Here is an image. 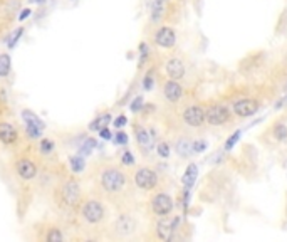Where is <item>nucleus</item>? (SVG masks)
<instances>
[{
	"label": "nucleus",
	"mask_w": 287,
	"mask_h": 242,
	"mask_svg": "<svg viewBox=\"0 0 287 242\" xmlns=\"http://www.w3.org/2000/svg\"><path fill=\"white\" fill-rule=\"evenodd\" d=\"M150 207H152V212L156 217H166L170 215L173 208H175V202H173L172 195H168V193L164 192H158L154 193L152 200H150Z\"/></svg>",
	"instance_id": "nucleus-5"
},
{
	"label": "nucleus",
	"mask_w": 287,
	"mask_h": 242,
	"mask_svg": "<svg viewBox=\"0 0 287 242\" xmlns=\"http://www.w3.org/2000/svg\"><path fill=\"white\" fill-rule=\"evenodd\" d=\"M164 71H166L168 78L170 79H175V81H180L185 78L186 74V68H185V63L178 58H172L166 61L164 64Z\"/></svg>",
	"instance_id": "nucleus-14"
},
{
	"label": "nucleus",
	"mask_w": 287,
	"mask_h": 242,
	"mask_svg": "<svg viewBox=\"0 0 287 242\" xmlns=\"http://www.w3.org/2000/svg\"><path fill=\"white\" fill-rule=\"evenodd\" d=\"M242 130H237L235 133H232V135L228 136L227 140H225V145H224V150L225 151H230V150H234L235 148V145L240 141V138H242Z\"/></svg>",
	"instance_id": "nucleus-25"
},
{
	"label": "nucleus",
	"mask_w": 287,
	"mask_h": 242,
	"mask_svg": "<svg viewBox=\"0 0 287 242\" xmlns=\"http://www.w3.org/2000/svg\"><path fill=\"white\" fill-rule=\"evenodd\" d=\"M154 44L160 46L162 49H172L176 44V32L170 26H162L154 32Z\"/></svg>",
	"instance_id": "nucleus-11"
},
{
	"label": "nucleus",
	"mask_w": 287,
	"mask_h": 242,
	"mask_svg": "<svg viewBox=\"0 0 287 242\" xmlns=\"http://www.w3.org/2000/svg\"><path fill=\"white\" fill-rule=\"evenodd\" d=\"M232 118V111L225 104H212L205 110V123L210 126H225Z\"/></svg>",
	"instance_id": "nucleus-4"
},
{
	"label": "nucleus",
	"mask_w": 287,
	"mask_h": 242,
	"mask_svg": "<svg viewBox=\"0 0 287 242\" xmlns=\"http://www.w3.org/2000/svg\"><path fill=\"white\" fill-rule=\"evenodd\" d=\"M100 136L102 140H112V133L110 131V128L104 126V128H101L100 130Z\"/></svg>",
	"instance_id": "nucleus-39"
},
{
	"label": "nucleus",
	"mask_w": 287,
	"mask_h": 242,
	"mask_svg": "<svg viewBox=\"0 0 287 242\" xmlns=\"http://www.w3.org/2000/svg\"><path fill=\"white\" fill-rule=\"evenodd\" d=\"M260 111V103L256 98H242L232 104V113L238 118H252Z\"/></svg>",
	"instance_id": "nucleus-7"
},
{
	"label": "nucleus",
	"mask_w": 287,
	"mask_h": 242,
	"mask_svg": "<svg viewBox=\"0 0 287 242\" xmlns=\"http://www.w3.org/2000/svg\"><path fill=\"white\" fill-rule=\"evenodd\" d=\"M153 86H154L153 76H152V74H146V76H144V79H143V88L146 89V91H152Z\"/></svg>",
	"instance_id": "nucleus-37"
},
{
	"label": "nucleus",
	"mask_w": 287,
	"mask_h": 242,
	"mask_svg": "<svg viewBox=\"0 0 287 242\" xmlns=\"http://www.w3.org/2000/svg\"><path fill=\"white\" fill-rule=\"evenodd\" d=\"M22 34H24V27H18V29L16 31V34L12 36V39L8 41V44H7L8 49H14V47L17 46V42H18V39L22 37Z\"/></svg>",
	"instance_id": "nucleus-36"
},
{
	"label": "nucleus",
	"mask_w": 287,
	"mask_h": 242,
	"mask_svg": "<svg viewBox=\"0 0 287 242\" xmlns=\"http://www.w3.org/2000/svg\"><path fill=\"white\" fill-rule=\"evenodd\" d=\"M111 121H112V116L110 115V113H102V115H100V116L94 118L92 123H91V125H89V130H91V131H100L101 128L108 126Z\"/></svg>",
	"instance_id": "nucleus-19"
},
{
	"label": "nucleus",
	"mask_w": 287,
	"mask_h": 242,
	"mask_svg": "<svg viewBox=\"0 0 287 242\" xmlns=\"http://www.w3.org/2000/svg\"><path fill=\"white\" fill-rule=\"evenodd\" d=\"M164 2L166 0H153L152 4V22H160L164 14Z\"/></svg>",
	"instance_id": "nucleus-22"
},
{
	"label": "nucleus",
	"mask_w": 287,
	"mask_h": 242,
	"mask_svg": "<svg viewBox=\"0 0 287 242\" xmlns=\"http://www.w3.org/2000/svg\"><path fill=\"white\" fill-rule=\"evenodd\" d=\"M30 2H34V4H44L46 0H30Z\"/></svg>",
	"instance_id": "nucleus-41"
},
{
	"label": "nucleus",
	"mask_w": 287,
	"mask_h": 242,
	"mask_svg": "<svg viewBox=\"0 0 287 242\" xmlns=\"http://www.w3.org/2000/svg\"><path fill=\"white\" fill-rule=\"evenodd\" d=\"M121 163H123L124 167H131V165H134V155L131 153L130 150H124L123 155H121Z\"/></svg>",
	"instance_id": "nucleus-35"
},
{
	"label": "nucleus",
	"mask_w": 287,
	"mask_h": 242,
	"mask_svg": "<svg viewBox=\"0 0 287 242\" xmlns=\"http://www.w3.org/2000/svg\"><path fill=\"white\" fill-rule=\"evenodd\" d=\"M183 93H185V91H183L182 84L175 79H170V81H166V83L163 84V96L168 103H172V104L182 101Z\"/></svg>",
	"instance_id": "nucleus-13"
},
{
	"label": "nucleus",
	"mask_w": 287,
	"mask_h": 242,
	"mask_svg": "<svg viewBox=\"0 0 287 242\" xmlns=\"http://www.w3.org/2000/svg\"><path fill=\"white\" fill-rule=\"evenodd\" d=\"M100 185L101 188L110 195H116V193H121L128 185V177L121 168L118 167H110L102 168L100 173Z\"/></svg>",
	"instance_id": "nucleus-1"
},
{
	"label": "nucleus",
	"mask_w": 287,
	"mask_h": 242,
	"mask_svg": "<svg viewBox=\"0 0 287 242\" xmlns=\"http://www.w3.org/2000/svg\"><path fill=\"white\" fill-rule=\"evenodd\" d=\"M54 148H56V145H54L52 140H49V138H40V141H39V150H40L44 155L52 153Z\"/></svg>",
	"instance_id": "nucleus-29"
},
{
	"label": "nucleus",
	"mask_w": 287,
	"mask_h": 242,
	"mask_svg": "<svg viewBox=\"0 0 287 242\" xmlns=\"http://www.w3.org/2000/svg\"><path fill=\"white\" fill-rule=\"evenodd\" d=\"M98 146V141L94 140V138H86L84 140V143L81 145V148H79V153H81L82 156H86V155H89L91 151L96 148Z\"/></svg>",
	"instance_id": "nucleus-27"
},
{
	"label": "nucleus",
	"mask_w": 287,
	"mask_h": 242,
	"mask_svg": "<svg viewBox=\"0 0 287 242\" xmlns=\"http://www.w3.org/2000/svg\"><path fill=\"white\" fill-rule=\"evenodd\" d=\"M134 135H136V141H138V146L141 150L150 151L153 148V141H154V136H156V135H153V130L150 131L144 126L138 125V126H134Z\"/></svg>",
	"instance_id": "nucleus-15"
},
{
	"label": "nucleus",
	"mask_w": 287,
	"mask_h": 242,
	"mask_svg": "<svg viewBox=\"0 0 287 242\" xmlns=\"http://www.w3.org/2000/svg\"><path fill=\"white\" fill-rule=\"evenodd\" d=\"M206 148H208V143H206V140H204V138H196L192 141V150H194L195 155L204 153Z\"/></svg>",
	"instance_id": "nucleus-30"
},
{
	"label": "nucleus",
	"mask_w": 287,
	"mask_h": 242,
	"mask_svg": "<svg viewBox=\"0 0 287 242\" xmlns=\"http://www.w3.org/2000/svg\"><path fill=\"white\" fill-rule=\"evenodd\" d=\"M178 224H180V217H160L158 224H156V235L160 240H172L173 234L178 229Z\"/></svg>",
	"instance_id": "nucleus-10"
},
{
	"label": "nucleus",
	"mask_w": 287,
	"mask_h": 242,
	"mask_svg": "<svg viewBox=\"0 0 287 242\" xmlns=\"http://www.w3.org/2000/svg\"><path fill=\"white\" fill-rule=\"evenodd\" d=\"M16 172L22 180H32L37 177V165L27 156H22L16 161Z\"/></svg>",
	"instance_id": "nucleus-12"
},
{
	"label": "nucleus",
	"mask_w": 287,
	"mask_h": 242,
	"mask_svg": "<svg viewBox=\"0 0 287 242\" xmlns=\"http://www.w3.org/2000/svg\"><path fill=\"white\" fill-rule=\"evenodd\" d=\"M22 120H24L26 125H34V126H39V128L44 130V121H42L40 118L36 115V113H32L29 110H24L22 111Z\"/></svg>",
	"instance_id": "nucleus-23"
},
{
	"label": "nucleus",
	"mask_w": 287,
	"mask_h": 242,
	"mask_svg": "<svg viewBox=\"0 0 287 242\" xmlns=\"http://www.w3.org/2000/svg\"><path fill=\"white\" fill-rule=\"evenodd\" d=\"M69 167L72 170V173H81L84 172V168H86V160H84V156L81 153L74 155L69 158Z\"/></svg>",
	"instance_id": "nucleus-20"
},
{
	"label": "nucleus",
	"mask_w": 287,
	"mask_h": 242,
	"mask_svg": "<svg viewBox=\"0 0 287 242\" xmlns=\"http://www.w3.org/2000/svg\"><path fill=\"white\" fill-rule=\"evenodd\" d=\"M112 232L118 237H130L136 232V219L130 213H120L112 224Z\"/></svg>",
	"instance_id": "nucleus-9"
},
{
	"label": "nucleus",
	"mask_w": 287,
	"mask_h": 242,
	"mask_svg": "<svg viewBox=\"0 0 287 242\" xmlns=\"http://www.w3.org/2000/svg\"><path fill=\"white\" fill-rule=\"evenodd\" d=\"M196 177H198V167H196V163H188V167L182 175V185L192 188L196 182Z\"/></svg>",
	"instance_id": "nucleus-17"
},
{
	"label": "nucleus",
	"mask_w": 287,
	"mask_h": 242,
	"mask_svg": "<svg viewBox=\"0 0 287 242\" xmlns=\"http://www.w3.org/2000/svg\"><path fill=\"white\" fill-rule=\"evenodd\" d=\"M272 136H274V140L279 141V143H286L287 141V125H284V123H276V125L272 126Z\"/></svg>",
	"instance_id": "nucleus-21"
},
{
	"label": "nucleus",
	"mask_w": 287,
	"mask_h": 242,
	"mask_svg": "<svg viewBox=\"0 0 287 242\" xmlns=\"http://www.w3.org/2000/svg\"><path fill=\"white\" fill-rule=\"evenodd\" d=\"M18 140V131L10 123H0V141L4 145H14Z\"/></svg>",
	"instance_id": "nucleus-16"
},
{
	"label": "nucleus",
	"mask_w": 287,
	"mask_h": 242,
	"mask_svg": "<svg viewBox=\"0 0 287 242\" xmlns=\"http://www.w3.org/2000/svg\"><path fill=\"white\" fill-rule=\"evenodd\" d=\"M134 183L144 192L154 190L158 187V173L150 167H141L134 172Z\"/></svg>",
	"instance_id": "nucleus-6"
},
{
	"label": "nucleus",
	"mask_w": 287,
	"mask_h": 242,
	"mask_svg": "<svg viewBox=\"0 0 287 242\" xmlns=\"http://www.w3.org/2000/svg\"><path fill=\"white\" fill-rule=\"evenodd\" d=\"M182 118L190 128H202L205 125V108L202 104H190L183 110Z\"/></svg>",
	"instance_id": "nucleus-8"
},
{
	"label": "nucleus",
	"mask_w": 287,
	"mask_h": 242,
	"mask_svg": "<svg viewBox=\"0 0 287 242\" xmlns=\"http://www.w3.org/2000/svg\"><path fill=\"white\" fill-rule=\"evenodd\" d=\"M175 151L182 158H188V156L194 155V150H192V141L188 138H180L175 143Z\"/></svg>",
	"instance_id": "nucleus-18"
},
{
	"label": "nucleus",
	"mask_w": 287,
	"mask_h": 242,
	"mask_svg": "<svg viewBox=\"0 0 287 242\" xmlns=\"http://www.w3.org/2000/svg\"><path fill=\"white\" fill-rule=\"evenodd\" d=\"M46 240L47 242H60V240H64V234L60 232V229H58V227H52V229L47 230Z\"/></svg>",
	"instance_id": "nucleus-26"
},
{
	"label": "nucleus",
	"mask_w": 287,
	"mask_h": 242,
	"mask_svg": "<svg viewBox=\"0 0 287 242\" xmlns=\"http://www.w3.org/2000/svg\"><path fill=\"white\" fill-rule=\"evenodd\" d=\"M156 153L160 158H170V155H172V146L166 143V141H162V143H158L156 145Z\"/></svg>",
	"instance_id": "nucleus-28"
},
{
	"label": "nucleus",
	"mask_w": 287,
	"mask_h": 242,
	"mask_svg": "<svg viewBox=\"0 0 287 242\" xmlns=\"http://www.w3.org/2000/svg\"><path fill=\"white\" fill-rule=\"evenodd\" d=\"M59 203L66 208L81 205V185L76 180H66L59 187Z\"/></svg>",
	"instance_id": "nucleus-2"
},
{
	"label": "nucleus",
	"mask_w": 287,
	"mask_h": 242,
	"mask_svg": "<svg viewBox=\"0 0 287 242\" xmlns=\"http://www.w3.org/2000/svg\"><path fill=\"white\" fill-rule=\"evenodd\" d=\"M26 133L30 140H40V135H42V128L39 126H34V125H26Z\"/></svg>",
	"instance_id": "nucleus-31"
},
{
	"label": "nucleus",
	"mask_w": 287,
	"mask_h": 242,
	"mask_svg": "<svg viewBox=\"0 0 287 242\" xmlns=\"http://www.w3.org/2000/svg\"><path fill=\"white\" fill-rule=\"evenodd\" d=\"M30 16V9H24L20 12V16H18V21H24V19H27Z\"/></svg>",
	"instance_id": "nucleus-40"
},
{
	"label": "nucleus",
	"mask_w": 287,
	"mask_h": 242,
	"mask_svg": "<svg viewBox=\"0 0 287 242\" xmlns=\"http://www.w3.org/2000/svg\"><path fill=\"white\" fill-rule=\"evenodd\" d=\"M112 140H114V143L116 145H121V146H126L128 145V133H124L123 130H120V131H116L114 135H112Z\"/></svg>",
	"instance_id": "nucleus-32"
},
{
	"label": "nucleus",
	"mask_w": 287,
	"mask_h": 242,
	"mask_svg": "<svg viewBox=\"0 0 287 242\" xmlns=\"http://www.w3.org/2000/svg\"><path fill=\"white\" fill-rule=\"evenodd\" d=\"M12 69V61L8 54H0V78H7Z\"/></svg>",
	"instance_id": "nucleus-24"
},
{
	"label": "nucleus",
	"mask_w": 287,
	"mask_h": 242,
	"mask_svg": "<svg viewBox=\"0 0 287 242\" xmlns=\"http://www.w3.org/2000/svg\"><path fill=\"white\" fill-rule=\"evenodd\" d=\"M81 217L88 224L98 225L106 219V207L100 198H88L81 205Z\"/></svg>",
	"instance_id": "nucleus-3"
},
{
	"label": "nucleus",
	"mask_w": 287,
	"mask_h": 242,
	"mask_svg": "<svg viewBox=\"0 0 287 242\" xmlns=\"http://www.w3.org/2000/svg\"><path fill=\"white\" fill-rule=\"evenodd\" d=\"M148 58H150V47L146 42H141L140 44V68L146 63Z\"/></svg>",
	"instance_id": "nucleus-33"
},
{
	"label": "nucleus",
	"mask_w": 287,
	"mask_h": 242,
	"mask_svg": "<svg viewBox=\"0 0 287 242\" xmlns=\"http://www.w3.org/2000/svg\"><path fill=\"white\" fill-rule=\"evenodd\" d=\"M144 108V99L143 96H136L133 101L130 103V110L133 111V113H140L141 110Z\"/></svg>",
	"instance_id": "nucleus-34"
},
{
	"label": "nucleus",
	"mask_w": 287,
	"mask_h": 242,
	"mask_svg": "<svg viewBox=\"0 0 287 242\" xmlns=\"http://www.w3.org/2000/svg\"><path fill=\"white\" fill-rule=\"evenodd\" d=\"M126 123H128V118H126L124 115H120L118 118H114V120H112V125H114L118 130H121V128H123Z\"/></svg>",
	"instance_id": "nucleus-38"
}]
</instances>
